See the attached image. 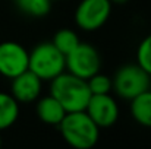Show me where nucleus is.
Listing matches in <instances>:
<instances>
[{"instance_id": "obj_1", "label": "nucleus", "mask_w": 151, "mask_h": 149, "mask_svg": "<svg viewBox=\"0 0 151 149\" xmlns=\"http://www.w3.org/2000/svg\"><path fill=\"white\" fill-rule=\"evenodd\" d=\"M50 95L63 105L66 113L84 111L91 98L87 81L69 72H62L51 79Z\"/></svg>"}, {"instance_id": "obj_2", "label": "nucleus", "mask_w": 151, "mask_h": 149, "mask_svg": "<svg viewBox=\"0 0 151 149\" xmlns=\"http://www.w3.org/2000/svg\"><path fill=\"white\" fill-rule=\"evenodd\" d=\"M60 133L68 145L76 149L93 148L100 138V127L84 111L66 113L59 123Z\"/></svg>"}, {"instance_id": "obj_3", "label": "nucleus", "mask_w": 151, "mask_h": 149, "mask_svg": "<svg viewBox=\"0 0 151 149\" xmlns=\"http://www.w3.org/2000/svg\"><path fill=\"white\" fill-rule=\"evenodd\" d=\"M28 69L41 81H51L65 72V56L53 46V43H40L29 53Z\"/></svg>"}, {"instance_id": "obj_4", "label": "nucleus", "mask_w": 151, "mask_h": 149, "mask_svg": "<svg viewBox=\"0 0 151 149\" xmlns=\"http://www.w3.org/2000/svg\"><path fill=\"white\" fill-rule=\"evenodd\" d=\"M114 92L123 99L135 98L144 91L150 89L151 76L137 63L122 66L111 79Z\"/></svg>"}, {"instance_id": "obj_5", "label": "nucleus", "mask_w": 151, "mask_h": 149, "mask_svg": "<svg viewBox=\"0 0 151 149\" xmlns=\"http://www.w3.org/2000/svg\"><path fill=\"white\" fill-rule=\"evenodd\" d=\"M65 64L69 73L88 79L97 72H100L101 57L96 47L87 43H81L65 56Z\"/></svg>"}, {"instance_id": "obj_6", "label": "nucleus", "mask_w": 151, "mask_h": 149, "mask_svg": "<svg viewBox=\"0 0 151 149\" xmlns=\"http://www.w3.org/2000/svg\"><path fill=\"white\" fill-rule=\"evenodd\" d=\"M110 13V0H81L75 10V22L84 31H96L107 22Z\"/></svg>"}, {"instance_id": "obj_7", "label": "nucleus", "mask_w": 151, "mask_h": 149, "mask_svg": "<svg viewBox=\"0 0 151 149\" xmlns=\"http://www.w3.org/2000/svg\"><path fill=\"white\" fill-rule=\"evenodd\" d=\"M29 53L16 41L0 43V75L13 79L22 72L28 70Z\"/></svg>"}, {"instance_id": "obj_8", "label": "nucleus", "mask_w": 151, "mask_h": 149, "mask_svg": "<svg viewBox=\"0 0 151 149\" xmlns=\"http://www.w3.org/2000/svg\"><path fill=\"white\" fill-rule=\"evenodd\" d=\"M85 113L91 117V120L100 127L109 129L119 118V107L110 94L91 95L85 107Z\"/></svg>"}, {"instance_id": "obj_9", "label": "nucleus", "mask_w": 151, "mask_h": 149, "mask_svg": "<svg viewBox=\"0 0 151 149\" xmlns=\"http://www.w3.org/2000/svg\"><path fill=\"white\" fill-rule=\"evenodd\" d=\"M43 81L29 69L12 79V97L19 104H29L40 98Z\"/></svg>"}, {"instance_id": "obj_10", "label": "nucleus", "mask_w": 151, "mask_h": 149, "mask_svg": "<svg viewBox=\"0 0 151 149\" xmlns=\"http://www.w3.org/2000/svg\"><path fill=\"white\" fill-rule=\"evenodd\" d=\"M35 111H37L38 118L43 123L51 124V126H59V123L66 115V110L63 108V105L53 95H47V97L38 98Z\"/></svg>"}, {"instance_id": "obj_11", "label": "nucleus", "mask_w": 151, "mask_h": 149, "mask_svg": "<svg viewBox=\"0 0 151 149\" xmlns=\"http://www.w3.org/2000/svg\"><path fill=\"white\" fill-rule=\"evenodd\" d=\"M131 115L132 118L144 126L151 127V91L147 89L142 94L131 99Z\"/></svg>"}, {"instance_id": "obj_12", "label": "nucleus", "mask_w": 151, "mask_h": 149, "mask_svg": "<svg viewBox=\"0 0 151 149\" xmlns=\"http://www.w3.org/2000/svg\"><path fill=\"white\" fill-rule=\"evenodd\" d=\"M19 117V102L10 94L0 92V132L13 126Z\"/></svg>"}, {"instance_id": "obj_13", "label": "nucleus", "mask_w": 151, "mask_h": 149, "mask_svg": "<svg viewBox=\"0 0 151 149\" xmlns=\"http://www.w3.org/2000/svg\"><path fill=\"white\" fill-rule=\"evenodd\" d=\"M51 43H53V46L59 50L63 56H66L68 53H70L72 50L79 44V37H78V34L73 29L62 28V29H59L54 34Z\"/></svg>"}, {"instance_id": "obj_14", "label": "nucleus", "mask_w": 151, "mask_h": 149, "mask_svg": "<svg viewBox=\"0 0 151 149\" xmlns=\"http://www.w3.org/2000/svg\"><path fill=\"white\" fill-rule=\"evenodd\" d=\"M16 4L24 13L35 18L46 16L51 7L50 0H16Z\"/></svg>"}, {"instance_id": "obj_15", "label": "nucleus", "mask_w": 151, "mask_h": 149, "mask_svg": "<svg viewBox=\"0 0 151 149\" xmlns=\"http://www.w3.org/2000/svg\"><path fill=\"white\" fill-rule=\"evenodd\" d=\"M88 88L91 95H101V94H110L113 89V82L111 78H109L107 75H103L100 72H97L96 75H93L91 78L87 79Z\"/></svg>"}, {"instance_id": "obj_16", "label": "nucleus", "mask_w": 151, "mask_h": 149, "mask_svg": "<svg viewBox=\"0 0 151 149\" xmlns=\"http://www.w3.org/2000/svg\"><path fill=\"white\" fill-rule=\"evenodd\" d=\"M137 63L151 76V34L145 37L137 50Z\"/></svg>"}, {"instance_id": "obj_17", "label": "nucleus", "mask_w": 151, "mask_h": 149, "mask_svg": "<svg viewBox=\"0 0 151 149\" xmlns=\"http://www.w3.org/2000/svg\"><path fill=\"white\" fill-rule=\"evenodd\" d=\"M111 3H117V4H122V3H126L128 0H110Z\"/></svg>"}, {"instance_id": "obj_18", "label": "nucleus", "mask_w": 151, "mask_h": 149, "mask_svg": "<svg viewBox=\"0 0 151 149\" xmlns=\"http://www.w3.org/2000/svg\"><path fill=\"white\" fill-rule=\"evenodd\" d=\"M0 146H1V136H0Z\"/></svg>"}, {"instance_id": "obj_19", "label": "nucleus", "mask_w": 151, "mask_h": 149, "mask_svg": "<svg viewBox=\"0 0 151 149\" xmlns=\"http://www.w3.org/2000/svg\"><path fill=\"white\" fill-rule=\"evenodd\" d=\"M50 1H59V0H50Z\"/></svg>"}]
</instances>
